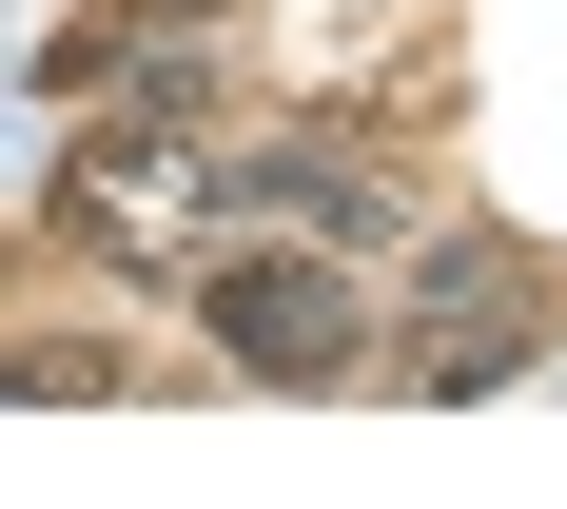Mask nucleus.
<instances>
[{
    "label": "nucleus",
    "mask_w": 567,
    "mask_h": 509,
    "mask_svg": "<svg viewBox=\"0 0 567 509\" xmlns=\"http://www.w3.org/2000/svg\"><path fill=\"white\" fill-rule=\"evenodd\" d=\"M528 235H431V275H411V314H431V334H411V393H489V373H509L528 353Z\"/></svg>",
    "instance_id": "nucleus-3"
},
{
    "label": "nucleus",
    "mask_w": 567,
    "mask_h": 509,
    "mask_svg": "<svg viewBox=\"0 0 567 509\" xmlns=\"http://www.w3.org/2000/svg\"><path fill=\"white\" fill-rule=\"evenodd\" d=\"M196 334H216L235 373H275V393H333L352 353H372V294H352L333 235H313V255H275V235H196Z\"/></svg>",
    "instance_id": "nucleus-1"
},
{
    "label": "nucleus",
    "mask_w": 567,
    "mask_h": 509,
    "mask_svg": "<svg viewBox=\"0 0 567 509\" xmlns=\"http://www.w3.org/2000/svg\"><path fill=\"white\" fill-rule=\"evenodd\" d=\"M235 216H293V235H333V255H392V235H411V176L352 157V138H255V157H216V235Z\"/></svg>",
    "instance_id": "nucleus-2"
}]
</instances>
